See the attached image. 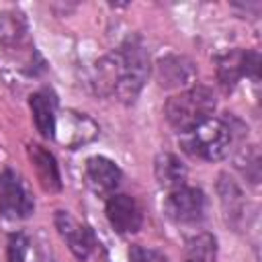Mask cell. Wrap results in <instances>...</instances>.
Here are the masks:
<instances>
[{"instance_id":"cell-1","label":"cell","mask_w":262,"mask_h":262,"mask_svg":"<svg viewBox=\"0 0 262 262\" xmlns=\"http://www.w3.org/2000/svg\"><path fill=\"white\" fill-rule=\"evenodd\" d=\"M215 104L217 102L211 88L196 84L168 98L164 113L172 129H176L178 133H190L196 125L213 117Z\"/></svg>"},{"instance_id":"cell-2","label":"cell","mask_w":262,"mask_h":262,"mask_svg":"<svg viewBox=\"0 0 262 262\" xmlns=\"http://www.w3.org/2000/svg\"><path fill=\"white\" fill-rule=\"evenodd\" d=\"M117 61L119 82L115 88V96H119L123 102H133L149 76L147 51L139 39H127L117 51Z\"/></svg>"},{"instance_id":"cell-3","label":"cell","mask_w":262,"mask_h":262,"mask_svg":"<svg viewBox=\"0 0 262 262\" xmlns=\"http://www.w3.org/2000/svg\"><path fill=\"white\" fill-rule=\"evenodd\" d=\"M190 151L207 162L223 160L231 147V127L215 117H209L188 133Z\"/></svg>"},{"instance_id":"cell-4","label":"cell","mask_w":262,"mask_h":262,"mask_svg":"<svg viewBox=\"0 0 262 262\" xmlns=\"http://www.w3.org/2000/svg\"><path fill=\"white\" fill-rule=\"evenodd\" d=\"M35 211V201L14 170H4L0 174V213L10 221H20L31 217Z\"/></svg>"},{"instance_id":"cell-5","label":"cell","mask_w":262,"mask_h":262,"mask_svg":"<svg viewBox=\"0 0 262 262\" xmlns=\"http://www.w3.org/2000/svg\"><path fill=\"white\" fill-rule=\"evenodd\" d=\"M207 199L196 186H178L164 201V213L176 223H196L205 215Z\"/></svg>"},{"instance_id":"cell-6","label":"cell","mask_w":262,"mask_h":262,"mask_svg":"<svg viewBox=\"0 0 262 262\" xmlns=\"http://www.w3.org/2000/svg\"><path fill=\"white\" fill-rule=\"evenodd\" d=\"M53 137L66 147H80L98 137V125L84 113L78 111H63L55 119V133Z\"/></svg>"},{"instance_id":"cell-7","label":"cell","mask_w":262,"mask_h":262,"mask_svg":"<svg viewBox=\"0 0 262 262\" xmlns=\"http://www.w3.org/2000/svg\"><path fill=\"white\" fill-rule=\"evenodd\" d=\"M104 213H106L111 227L121 235L135 233L141 229V223H143L141 207L129 194H121V192L108 194L106 205H104Z\"/></svg>"},{"instance_id":"cell-8","label":"cell","mask_w":262,"mask_h":262,"mask_svg":"<svg viewBox=\"0 0 262 262\" xmlns=\"http://www.w3.org/2000/svg\"><path fill=\"white\" fill-rule=\"evenodd\" d=\"M258 53L256 51H244V49H231L223 53L217 59V78L223 86V90H233L235 84L244 76L258 74Z\"/></svg>"},{"instance_id":"cell-9","label":"cell","mask_w":262,"mask_h":262,"mask_svg":"<svg viewBox=\"0 0 262 262\" xmlns=\"http://www.w3.org/2000/svg\"><path fill=\"white\" fill-rule=\"evenodd\" d=\"M55 227L59 231V235L66 239L70 252L78 258V260H86L92 250H94V235L92 231L82 225L80 221H76L68 211H55Z\"/></svg>"},{"instance_id":"cell-10","label":"cell","mask_w":262,"mask_h":262,"mask_svg":"<svg viewBox=\"0 0 262 262\" xmlns=\"http://www.w3.org/2000/svg\"><path fill=\"white\" fill-rule=\"evenodd\" d=\"M84 178L96 194H113L121 182V168L104 156H92L86 160Z\"/></svg>"},{"instance_id":"cell-11","label":"cell","mask_w":262,"mask_h":262,"mask_svg":"<svg viewBox=\"0 0 262 262\" xmlns=\"http://www.w3.org/2000/svg\"><path fill=\"white\" fill-rule=\"evenodd\" d=\"M194 68L192 61L180 55H168L158 61V82L164 88H182L192 84Z\"/></svg>"},{"instance_id":"cell-12","label":"cell","mask_w":262,"mask_h":262,"mask_svg":"<svg viewBox=\"0 0 262 262\" xmlns=\"http://www.w3.org/2000/svg\"><path fill=\"white\" fill-rule=\"evenodd\" d=\"M31 104V113H33V121L37 131L43 137H53L55 133V119H57V100L49 90H39L35 94H31L29 98Z\"/></svg>"},{"instance_id":"cell-13","label":"cell","mask_w":262,"mask_h":262,"mask_svg":"<svg viewBox=\"0 0 262 262\" xmlns=\"http://www.w3.org/2000/svg\"><path fill=\"white\" fill-rule=\"evenodd\" d=\"M29 158L35 166V172H37L41 186L49 192L61 190V176H59V168H57L53 154L47 151L43 145L33 143V145H29Z\"/></svg>"},{"instance_id":"cell-14","label":"cell","mask_w":262,"mask_h":262,"mask_svg":"<svg viewBox=\"0 0 262 262\" xmlns=\"http://www.w3.org/2000/svg\"><path fill=\"white\" fill-rule=\"evenodd\" d=\"M154 174H156V180L162 188L174 190V188L186 184L188 170H186V166L182 164V160L178 156H174L170 151H162V154L156 156Z\"/></svg>"},{"instance_id":"cell-15","label":"cell","mask_w":262,"mask_h":262,"mask_svg":"<svg viewBox=\"0 0 262 262\" xmlns=\"http://www.w3.org/2000/svg\"><path fill=\"white\" fill-rule=\"evenodd\" d=\"M217 260V242L211 233H199L186 242L184 262H215Z\"/></svg>"},{"instance_id":"cell-16","label":"cell","mask_w":262,"mask_h":262,"mask_svg":"<svg viewBox=\"0 0 262 262\" xmlns=\"http://www.w3.org/2000/svg\"><path fill=\"white\" fill-rule=\"evenodd\" d=\"M27 250H29V239L23 233H12L8 237L6 260L8 262H27Z\"/></svg>"},{"instance_id":"cell-17","label":"cell","mask_w":262,"mask_h":262,"mask_svg":"<svg viewBox=\"0 0 262 262\" xmlns=\"http://www.w3.org/2000/svg\"><path fill=\"white\" fill-rule=\"evenodd\" d=\"M129 262H168V258L154 248H145V246H131L129 250Z\"/></svg>"}]
</instances>
